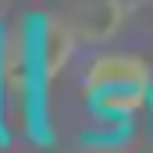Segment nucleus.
Masks as SVG:
<instances>
[{"mask_svg":"<svg viewBox=\"0 0 153 153\" xmlns=\"http://www.w3.org/2000/svg\"><path fill=\"white\" fill-rule=\"evenodd\" d=\"M85 153H111V150H85Z\"/></svg>","mask_w":153,"mask_h":153,"instance_id":"3","label":"nucleus"},{"mask_svg":"<svg viewBox=\"0 0 153 153\" xmlns=\"http://www.w3.org/2000/svg\"><path fill=\"white\" fill-rule=\"evenodd\" d=\"M75 43H78V32L71 25L46 18V14L29 18V46H32V71H36L39 93H46L50 82L64 71V64L75 53Z\"/></svg>","mask_w":153,"mask_h":153,"instance_id":"2","label":"nucleus"},{"mask_svg":"<svg viewBox=\"0 0 153 153\" xmlns=\"http://www.w3.org/2000/svg\"><path fill=\"white\" fill-rule=\"evenodd\" d=\"M89 111L103 121H132L153 96V71L135 53H100L82 71Z\"/></svg>","mask_w":153,"mask_h":153,"instance_id":"1","label":"nucleus"}]
</instances>
